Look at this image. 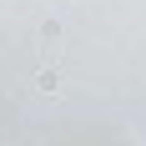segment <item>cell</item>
Masks as SVG:
<instances>
[{
  "label": "cell",
  "instance_id": "6da1fadb",
  "mask_svg": "<svg viewBox=\"0 0 146 146\" xmlns=\"http://www.w3.org/2000/svg\"><path fill=\"white\" fill-rule=\"evenodd\" d=\"M35 86H40V91H50V96H56V91H60V76H56V71H40V81H35Z\"/></svg>",
  "mask_w": 146,
  "mask_h": 146
}]
</instances>
